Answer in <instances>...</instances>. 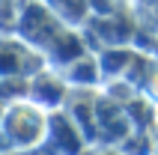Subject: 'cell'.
<instances>
[{
    "label": "cell",
    "mask_w": 158,
    "mask_h": 155,
    "mask_svg": "<svg viewBox=\"0 0 158 155\" xmlns=\"http://www.w3.org/2000/svg\"><path fill=\"white\" fill-rule=\"evenodd\" d=\"M42 131H45V116L36 107H30V104H15L6 113V134L15 143H21V146L36 143L42 137Z\"/></svg>",
    "instance_id": "obj_1"
}]
</instances>
